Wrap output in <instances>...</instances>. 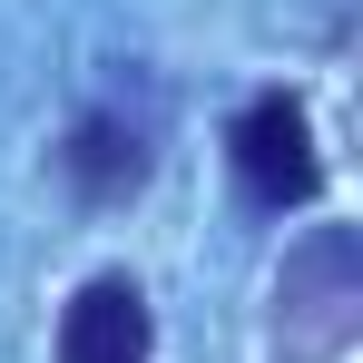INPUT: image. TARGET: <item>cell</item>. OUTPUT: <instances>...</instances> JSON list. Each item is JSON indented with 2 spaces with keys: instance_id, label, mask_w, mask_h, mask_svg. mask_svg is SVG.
Segmentation results:
<instances>
[{
  "instance_id": "obj_1",
  "label": "cell",
  "mask_w": 363,
  "mask_h": 363,
  "mask_svg": "<svg viewBox=\"0 0 363 363\" xmlns=\"http://www.w3.org/2000/svg\"><path fill=\"white\" fill-rule=\"evenodd\" d=\"M363 324V245L354 226H314L285 255V285H275V334L285 363H334Z\"/></svg>"
},
{
  "instance_id": "obj_2",
  "label": "cell",
  "mask_w": 363,
  "mask_h": 363,
  "mask_svg": "<svg viewBox=\"0 0 363 363\" xmlns=\"http://www.w3.org/2000/svg\"><path fill=\"white\" fill-rule=\"evenodd\" d=\"M236 186L255 196V206H304L314 186H324V157H314V118H304V99H285V89H265L255 108L236 118Z\"/></svg>"
},
{
  "instance_id": "obj_3",
  "label": "cell",
  "mask_w": 363,
  "mask_h": 363,
  "mask_svg": "<svg viewBox=\"0 0 363 363\" xmlns=\"http://www.w3.org/2000/svg\"><path fill=\"white\" fill-rule=\"evenodd\" d=\"M147 344H157V324L128 275H89L60 314V363H147Z\"/></svg>"
},
{
  "instance_id": "obj_4",
  "label": "cell",
  "mask_w": 363,
  "mask_h": 363,
  "mask_svg": "<svg viewBox=\"0 0 363 363\" xmlns=\"http://www.w3.org/2000/svg\"><path fill=\"white\" fill-rule=\"evenodd\" d=\"M147 177V128L138 118H118V108H89V118L69 128V186L79 196H128V186Z\"/></svg>"
}]
</instances>
